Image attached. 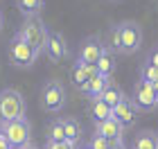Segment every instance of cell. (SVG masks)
Instances as JSON below:
<instances>
[{
	"instance_id": "cell-1",
	"label": "cell",
	"mask_w": 158,
	"mask_h": 149,
	"mask_svg": "<svg viewBox=\"0 0 158 149\" xmlns=\"http://www.w3.org/2000/svg\"><path fill=\"white\" fill-rule=\"evenodd\" d=\"M27 102L25 97L14 88L0 90V122H11V120L25 118Z\"/></svg>"
},
{
	"instance_id": "cell-2",
	"label": "cell",
	"mask_w": 158,
	"mask_h": 149,
	"mask_svg": "<svg viewBox=\"0 0 158 149\" xmlns=\"http://www.w3.org/2000/svg\"><path fill=\"white\" fill-rule=\"evenodd\" d=\"M0 131H5L11 149H23L32 145V126L27 118H18L11 122H0Z\"/></svg>"
},
{
	"instance_id": "cell-3",
	"label": "cell",
	"mask_w": 158,
	"mask_h": 149,
	"mask_svg": "<svg viewBox=\"0 0 158 149\" xmlns=\"http://www.w3.org/2000/svg\"><path fill=\"white\" fill-rule=\"evenodd\" d=\"M18 34L23 36L27 43H30L36 52H45V45H48V36H50V30L45 27V23L36 16V18H25L23 27L18 30Z\"/></svg>"
},
{
	"instance_id": "cell-4",
	"label": "cell",
	"mask_w": 158,
	"mask_h": 149,
	"mask_svg": "<svg viewBox=\"0 0 158 149\" xmlns=\"http://www.w3.org/2000/svg\"><path fill=\"white\" fill-rule=\"evenodd\" d=\"M36 59H39V52L27 43L20 34H16V36L11 39V43H9V61L16 68H32Z\"/></svg>"
},
{
	"instance_id": "cell-5",
	"label": "cell",
	"mask_w": 158,
	"mask_h": 149,
	"mask_svg": "<svg viewBox=\"0 0 158 149\" xmlns=\"http://www.w3.org/2000/svg\"><path fill=\"white\" fill-rule=\"evenodd\" d=\"M66 104V88L61 81H48L41 90V106L48 113H56Z\"/></svg>"
},
{
	"instance_id": "cell-6",
	"label": "cell",
	"mask_w": 158,
	"mask_h": 149,
	"mask_svg": "<svg viewBox=\"0 0 158 149\" xmlns=\"http://www.w3.org/2000/svg\"><path fill=\"white\" fill-rule=\"evenodd\" d=\"M131 102L135 104L138 111H152L158 106V95H156V88L154 84H149L145 79H138L133 86V93H131Z\"/></svg>"
},
{
	"instance_id": "cell-7",
	"label": "cell",
	"mask_w": 158,
	"mask_h": 149,
	"mask_svg": "<svg viewBox=\"0 0 158 149\" xmlns=\"http://www.w3.org/2000/svg\"><path fill=\"white\" fill-rule=\"evenodd\" d=\"M122 54H133L142 45V27L133 20H122Z\"/></svg>"
},
{
	"instance_id": "cell-8",
	"label": "cell",
	"mask_w": 158,
	"mask_h": 149,
	"mask_svg": "<svg viewBox=\"0 0 158 149\" xmlns=\"http://www.w3.org/2000/svg\"><path fill=\"white\" fill-rule=\"evenodd\" d=\"M104 50H106V45L102 43V41L95 39V36H90V39H86L81 43L77 59L81 63H95V66H97V61H99V56L104 54Z\"/></svg>"
},
{
	"instance_id": "cell-9",
	"label": "cell",
	"mask_w": 158,
	"mask_h": 149,
	"mask_svg": "<svg viewBox=\"0 0 158 149\" xmlns=\"http://www.w3.org/2000/svg\"><path fill=\"white\" fill-rule=\"evenodd\" d=\"M45 54H48L50 61H61L63 56L68 54V43H66V39H63V34L50 32L48 45H45Z\"/></svg>"
},
{
	"instance_id": "cell-10",
	"label": "cell",
	"mask_w": 158,
	"mask_h": 149,
	"mask_svg": "<svg viewBox=\"0 0 158 149\" xmlns=\"http://www.w3.org/2000/svg\"><path fill=\"white\" fill-rule=\"evenodd\" d=\"M135 113H138V109H135V104L131 102V97H124L115 109H113V118H115L122 126H131L135 122Z\"/></svg>"
},
{
	"instance_id": "cell-11",
	"label": "cell",
	"mask_w": 158,
	"mask_h": 149,
	"mask_svg": "<svg viewBox=\"0 0 158 149\" xmlns=\"http://www.w3.org/2000/svg\"><path fill=\"white\" fill-rule=\"evenodd\" d=\"M95 133L109 138V140H122V133H124V126H122L115 118H109L104 122H95Z\"/></svg>"
},
{
	"instance_id": "cell-12",
	"label": "cell",
	"mask_w": 158,
	"mask_h": 149,
	"mask_svg": "<svg viewBox=\"0 0 158 149\" xmlns=\"http://www.w3.org/2000/svg\"><path fill=\"white\" fill-rule=\"evenodd\" d=\"M88 111H90V118L95 120V122H104V120L113 118V109L104 102L102 97H90Z\"/></svg>"
},
{
	"instance_id": "cell-13",
	"label": "cell",
	"mask_w": 158,
	"mask_h": 149,
	"mask_svg": "<svg viewBox=\"0 0 158 149\" xmlns=\"http://www.w3.org/2000/svg\"><path fill=\"white\" fill-rule=\"evenodd\" d=\"M109 84H111V77H106V75H95V77L88 81V86L84 88V93L88 95V97H102V93L109 88Z\"/></svg>"
},
{
	"instance_id": "cell-14",
	"label": "cell",
	"mask_w": 158,
	"mask_h": 149,
	"mask_svg": "<svg viewBox=\"0 0 158 149\" xmlns=\"http://www.w3.org/2000/svg\"><path fill=\"white\" fill-rule=\"evenodd\" d=\"M16 5L25 18H36L45 7V0H16Z\"/></svg>"
},
{
	"instance_id": "cell-15",
	"label": "cell",
	"mask_w": 158,
	"mask_h": 149,
	"mask_svg": "<svg viewBox=\"0 0 158 149\" xmlns=\"http://www.w3.org/2000/svg\"><path fill=\"white\" fill-rule=\"evenodd\" d=\"M131 149H158V133L156 131H140L135 136Z\"/></svg>"
},
{
	"instance_id": "cell-16",
	"label": "cell",
	"mask_w": 158,
	"mask_h": 149,
	"mask_svg": "<svg viewBox=\"0 0 158 149\" xmlns=\"http://www.w3.org/2000/svg\"><path fill=\"white\" fill-rule=\"evenodd\" d=\"M97 70H99V75H106V77H111V75H113V70H115V52H113L111 48H106V50H104V54L99 56V61H97Z\"/></svg>"
},
{
	"instance_id": "cell-17",
	"label": "cell",
	"mask_w": 158,
	"mask_h": 149,
	"mask_svg": "<svg viewBox=\"0 0 158 149\" xmlns=\"http://www.w3.org/2000/svg\"><path fill=\"white\" fill-rule=\"evenodd\" d=\"M88 81H90V75H88V70H86V63H81L77 59V63L73 66V84L84 93V88L88 86Z\"/></svg>"
},
{
	"instance_id": "cell-18",
	"label": "cell",
	"mask_w": 158,
	"mask_h": 149,
	"mask_svg": "<svg viewBox=\"0 0 158 149\" xmlns=\"http://www.w3.org/2000/svg\"><path fill=\"white\" fill-rule=\"evenodd\" d=\"M124 97H127V95L122 93V88L118 86L115 81H111V84H109V88H106L104 93H102V99H104V102L111 106V109H115V106H118V104H120Z\"/></svg>"
},
{
	"instance_id": "cell-19",
	"label": "cell",
	"mask_w": 158,
	"mask_h": 149,
	"mask_svg": "<svg viewBox=\"0 0 158 149\" xmlns=\"http://www.w3.org/2000/svg\"><path fill=\"white\" fill-rule=\"evenodd\" d=\"M61 120H63V129H66V138L73 140V143H79V138H81V124L75 118H61Z\"/></svg>"
},
{
	"instance_id": "cell-20",
	"label": "cell",
	"mask_w": 158,
	"mask_h": 149,
	"mask_svg": "<svg viewBox=\"0 0 158 149\" xmlns=\"http://www.w3.org/2000/svg\"><path fill=\"white\" fill-rule=\"evenodd\" d=\"M63 140H68V138H66V129H63V120L59 118L48 129V143H63Z\"/></svg>"
},
{
	"instance_id": "cell-21",
	"label": "cell",
	"mask_w": 158,
	"mask_h": 149,
	"mask_svg": "<svg viewBox=\"0 0 158 149\" xmlns=\"http://www.w3.org/2000/svg\"><path fill=\"white\" fill-rule=\"evenodd\" d=\"M106 48H111L113 52L122 54V30H120V23L111 27V34H109V45H106Z\"/></svg>"
},
{
	"instance_id": "cell-22",
	"label": "cell",
	"mask_w": 158,
	"mask_h": 149,
	"mask_svg": "<svg viewBox=\"0 0 158 149\" xmlns=\"http://www.w3.org/2000/svg\"><path fill=\"white\" fill-rule=\"evenodd\" d=\"M140 79H145V81H149V84L158 81V68L154 66L152 61H147L145 66L140 68Z\"/></svg>"
},
{
	"instance_id": "cell-23",
	"label": "cell",
	"mask_w": 158,
	"mask_h": 149,
	"mask_svg": "<svg viewBox=\"0 0 158 149\" xmlns=\"http://www.w3.org/2000/svg\"><path fill=\"white\" fill-rule=\"evenodd\" d=\"M88 147L90 149H111V140L104 138V136H99V133H95V136L88 140Z\"/></svg>"
},
{
	"instance_id": "cell-24",
	"label": "cell",
	"mask_w": 158,
	"mask_h": 149,
	"mask_svg": "<svg viewBox=\"0 0 158 149\" xmlns=\"http://www.w3.org/2000/svg\"><path fill=\"white\" fill-rule=\"evenodd\" d=\"M45 149H79V147L73 140H63V143H48Z\"/></svg>"
},
{
	"instance_id": "cell-25",
	"label": "cell",
	"mask_w": 158,
	"mask_h": 149,
	"mask_svg": "<svg viewBox=\"0 0 158 149\" xmlns=\"http://www.w3.org/2000/svg\"><path fill=\"white\" fill-rule=\"evenodd\" d=\"M0 149H11L9 140H7V136H5V131H0Z\"/></svg>"
},
{
	"instance_id": "cell-26",
	"label": "cell",
	"mask_w": 158,
	"mask_h": 149,
	"mask_svg": "<svg viewBox=\"0 0 158 149\" xmlns=\"http://www.w3.org/2000/svg\"><path fill=\"white\" fill-rule=\"evenodd\" d=\"M111 149H127L122 140H111Z\"/></svg>"
},
{
	"instance_id": "cell-27",
	"label": "cell",
	"mask_w": 158,
	"mask_h": 149,
	"mask_svg": "<svg viewBox=\"0 0 158 149\" xmlns=\"http://www.w3.org/2000/svg\"><path fill=\"white\" fill-rule=\"evenodd\" d=\"M149 61H152V63H154V66L158 68V50H156V52L152 54V59H149Z\"/></svg>"
},
{
	"instance_id": "cell-28",
	"label": "cell",
	"mask_w": 158,
	"mask_h": 149,
	"mask_svg": "<svg viewBox=\"0 0 158 149\" xmlns=\"http://www.w3.org/2000/svg\"><path fill=\"white\" fill-rule=\"evenodd\" d=\"M23 149H39L36 145H27V147H23Z\"/></svg>"
},
{
	"instance_id": "cell-29",
	"label": "cell",
	"mask_w": 158,
	"mask_h": 149,
	"mask_svg": "<svg viewBox=\"0 0 158 149\" xmlns=\"http://www.w3.org/2000/svg\"><path fill=\"white\" fill-rule=\"evenodd\" d=\"M2 23H5V20H2V14H0V30H2Z\"/></svg>"
},
{
	"instance_id": "cell-30",
	"label": "cell",
	"mask_w": 158,
	"mask_h": 149,
	"mask_svg": "<svg viewBox=\"0 0 158 149\" xmlns=\"http://www.w3.org/2000/svg\"><path fill=\"white\" fill-rule=\"evenodd\" d=\"M154 88H156V95H158V81H154Z\"/></svg>"
},
{
	"instance_id": "cell-31",
	"label": "cell",
	"mask_w": 158,
	"mask_h": 149,
	"mask_svg": "<svg viewBox=\"0 0 158 149\" xmlns=\"http://www.w3.org/2000/svg\"><path fill=\"white\" fill-rule=\"evenodd\" d=\"M81 149H90V147H88V145H84V147H81Z\"/></svg>"
},
{
	"instance_id": "cell-32",
	"label": "cell",
	"mask_w": 158,
	"mask_h": 149,
	"mask_svg": "<svg viewBox=\"0 0 158 149\" xmlns=\"http://www.w3.org/2000/svg\"><path fill=\"white\" fill-rule=\"evenodd\" d=\"M113 2H115V0H113Z\"/></svg>"
}]
</instances>
